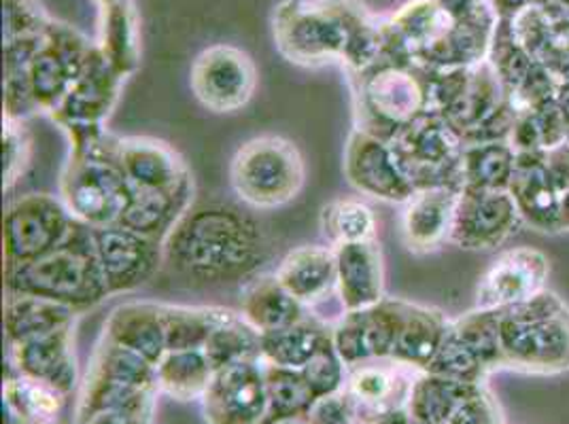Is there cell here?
<instances>
[{
	"label": "cell",
	"mask_w": 569,
	"mask_h": 424,
	"mask_svg": "<svg viewBox=\"0 0 569 424\" xmlns=\"http://www.w3.org/2000/svg\"><path fill=\"white\" fill-rule=\"evenodd\" d=\"M561 232H569V189L561 195V211H559Z\"/></svg>",
	"instance_id": "cell-21"
},
{
	"label": "cell",
	"mask_w": 569,
	"mask_h": 424,
	"mask_svg": "<svg viewBox=\"0 0 569 424\" xmlns=\"http://www.w3.org/2000/svg\"><path fill=\"white\" fill-rule=\"evenodd\" d=\"M503 370L531 376L569 372V306L545 289L536 297L499 307Z\"/></svg>",
	"instance_id": "cell-1"
},
{
	"label": "cell",
	"mask_w": 569,
	"mask_h": 424,
	"mask_svg": "<svg viewBox=\"0 0 569 424\" xmlns=\"http://www.w3.org/2000/svg\"><path fill=\"white\" fill-rule=\"evenodd\" d=\"M517 170L510 141L476 142L461 153V191H508Z\"/></svg>",
	"instance_id": "cell-8"
},
{
	"label": "cell",
	"mask_w": 569,
	"mask_h": 424,
	"mask_svg": "<svg viewBox=\"0 0 569 424\" xmlns=\"http://www.w3.org/2000/svg\"><path fill=\"white\" fill-rule=\"evenodd\" d=\"M555 104H557V111L563 119V125H566V132H568L569 139V81H559L557 90H555Z\"/></svg>",
	"instance_id": "cell-20"
},
{
	"label": "cell",
	"mask_w": 569,
	"mask_h": 424,
	"mask_svg": "<svg viewBox=\"0 0 569 424\" xmlns=\"http://www.w3.org/2000/svg\"><path fill=\"white\" fill-rule=\"evenodd\" d=\"M521 225L510 191L466 189L455 206L451 238L461 249L489 251L503 244Z\"/></svg>",
	"instance_id": "cell-3"
},
{
	"label": "cell",
	"mask_w": 569,
	"mask_h": 424,
	"mask_svg": "<svg viewBox=\"0 0 569 424\" xmlns=\"http://www.w3.org/2000/svg\"><path fill=\"white\" fill-rule=\"evenodd\" d=\"M533 2L536 0H491L499 20H512L515 16H519L527 7H531Z\"/></svg>",
	"instance_id": "cell-19"
},
{
	"label": "cell",
	"mask_w": 569,
	"mask_h": 424,
	"mask_svg": "<svg viewBox=\"0 0 569 424\" xmlns=\"http://www.w3.org/2000/svg\"><path fill=\"white\" fill-rule=\"evenodd\" d=\"M9 405L16 410L20 418L28 423L46 424L60 407L56 388L26 380L24 384H16L9 388Z\"/></svg>",
	"instance_id": "cell-11"
},
{
	"label": "cell",
	"mask_w": 569,
	"mask_h": 424,
	"mask_svg": "<svg viewBox=\"0 0 569 424\" xmlns=\"http://www.w3.org/2000/svg\"><path fill=\"white\" fill-rule=\"evenodd\" d=\"M546 170L557 189L566 193L569 189V142L546 151Z\"/></svg>",
	"instance_id": "cell-16"
},
{
	"label": "cell",
	"mask_w": 569,
	"mask_h": 424,
	"mask_svg": "<svg viewBox=\"0 0 569 424\" xmlns=\"http://www.w3.org/2000/svg\"><path fill=\"white\" fill-rule=\"evenodd\" d=\"M162 380H164V386L172 395L193 397L207 386L209 376H207V370L202 367V363L181 361L177 365L167 367L164 374H162Z\"/></svg>",
	"instance_id": "cell-13"
},
{
	"label": "cell",
	"mask_w": 569,
	"mask_h": 424,
	"mask_svg": "<svg viewBox=\"0 0 569 424\" xmlns=\"http://www.w3.org/2000/svg\"><path fill=\"white\" fill-rule=\"evenodd\" d=\"M351 386H353V395L357 400L363 401L368 405H379L393 395L391 377L387 376L385 372H375V370L359 372L353 377Z\"/></svg>",
	"instance_id": "cell-14"
},
{
	"label": "cell",
	"mask_w": 569,
	"mask_h": 424,
	"mask_svg": "<svg viewBox=\"0 0 569 424\" xmlns=\"http://www.w3.org/2000/svg\"><path fill=\"white\" fill-rule=\"evenodd\" d=\"M510 195L519 209L522 223L540 234H559L561 191L546 170V151L517 153V170L510 183Z\"/></svg>",
	"instance_id": "cell-6"
},
{
	"label": "cell",
	"mask_w": 569,
	"mask_h": 424,
	"mask_svg": "<svg viewBox=\"0 0 569 424\" xmlns=\"http://www.w3.org/2000/svg\"><path fill=\"white\" fill-rule=\"evenodd\" d=\"M550 261L542 251L519 246L501 253L478 286V307L499 310L517 306L546 289Z\"/></svg>",
	"instance_id": "cell-5"
},
{
	"label": "cell",
	"mask_w": 569,
	"mask_h": 424,
	"mask_svg": "<svg viewBox=\"0 0 569 424\" xmlns=\"http://www.w3.org/2000/svg\"><path fill=\"white\" fill-rule=\"evenodd\" d=\"M433 2L451 20V24H463L489 11H496L491 0H433Z\"/></svg>",
	"instance_id": "cell-15"
},
{
	"label": "cell",
	"mask_w": 569,
	"mask_h": 424,
	"mask_svg": "<svg viewBox=\"0 0 569 424\" xmlns=\"http://www.w3.org/2000/svg\"><path fill=\"white\" fill-rule=\"evenodd\" d=\"M459 195L451 189H431L421 193L406 212V236L410 249L431 251L451 234L452 216Z\"/></svg>",
	"instance_id": "cell-9"
},
{
	"label": "cell",
	"mask_w": 569,
	"mask_h": 424,
	"mask_svg": "<svg viewBox=\"0 0 569 424\" xmlns=\"http://www.w3.org/2000/svg\"><path fill=\"white\" fill-rule=\"evenodd\" d=\"M191 85L207 107L234 111L249 100L256 88V67L244 51L232 46H214L198 55Z\"/></svg>",
	"instance_id": "cell-4"
},
{
	"label": "cell",
	"mask_w": 569,
	"mask_h": 424,
	"mask_svg": "<svg viewBox=\"0 0 569 424\" xmlns=\"http://www.w3.org/2000/svg\"><path fill=\"white\" fill-rule=\"evenodd\" d=\"M266 393L260 380L242 372L219 376L209 395V418L213 424H260Z\"/></svg>",
	"instance_id": "cell-7"
},
{
	"label": "cell",
	"mask_w": 569,
	"mask_h": 424,
	"mask_svg": "<svg viewBox=\"0 0 569 424\" xmlns=\"http://www.w3.org/2000/svg\"><path fill=\"white\" fill-rule=\"evenodd\" d=\"M277 424H300V423H291V421H281V423H277Z\"/></svg>",
	"instance_id": "cell-23"
},
{
	"label": "cell",
	"mask_w": 569,
	"mask_h": 424,
	"mask_svg": "<svg viewBox=\"0 0 569 424\" xmlns=\"http://www.w3.org/2000/svg\"><path fill=\"white\" fill-rule=\"evenodd\" d=\"M410 424H429V423H426V421H419V418H412V421H410Z\"/></svg>",
	"instance_id": "cell-22"
},
{
	"label": "cell",
	"mask_w": 569,
	"mask_h": 424,
	"mask_svg": "<svg viewBox=\"0 0 569 424\" xmlns=\"http://www.w3.org/2000/svg\"><path fill=\"white\" fill-rule=\"evenodd\" d=\"M234 183L258 206L283 204L302 183V164L287 142L256 141L238 153Z\"/></svg>",
	"instance_id": "cell-2"
},
{
	"label": "cell",
	"mask_w": 569,
	"mask_h": 424,
	"mask_svg": "<svg viewBox=\"0 0 569 424\" xmlns=\"http://www.w3.org/2000/svg\"><path fill=\"white\" fill-rule=\"evenodd\" d=\"M347 405L340 401L328 400L319 403L312 412L310 424H349Z\"/></svg>",
	"instance_id": "cell-18"
},
{
	"label": "cell",
	"mask_w": 569,
	"mask_h": 424,
	"mask_svg": "<svg viewBox=\"0 0 569 424\" xmlns=\"http://www.w3.org/2000/svg\"><path fill=\"white\" fill-rule=\"evenodd\" d=\"M478 386L482 384H468L438 374L421 377L410 395L412 418L429 424H449L455 412L475 395Z\"/></svg>",
	"instance_id": "cell-10"
},
{
	"label": "cell",
	"mask_w": 569,
	"mask_h": 424,
	"mask_svg": "<svg viewBox=\"0 0 569 424\" xmlns=\"http://www.w3.org/2000/svg\"><path fill=\"white\" fill-rule=\"evenodd\" d=\"M449 424H503V414L493 393L482 384L475 395L466 401Z\"/></svg>",
	"instance_id": "cell-12"
},
{
	"label": "cell",
	"mask_w": 569,
	"mask_h": 424,
	"mask_svg": "<svg viewBox=\"0 0 569 424\" xmlns=\"http://www.w3.org/2000/svg\"><path fill=\"white\" fill-rule=\"evenodd\" d=\"M83 424H147V414L142 407L107 410V412H96L94 416H86Z\"/></svg>",
	"instance_id": "cell-17"
}]
</instances>
